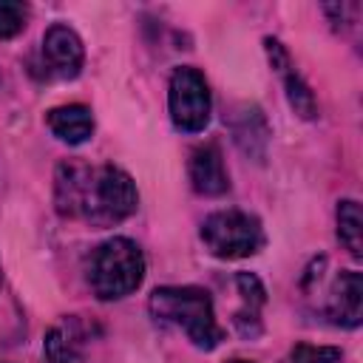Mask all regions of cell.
Returning a JSON list of instances; mask_svg holds the SVG:
<instances>
[{
  "label": "cell",
  "mask_w": 363,
  "mask_h": 363,
  "mask_svg": "<svg viewBox=\"0 0 363 363\" xmlns=\"http://www.w3.org/2000/svg\"><path fill=\"white\" fill-rule=\"evenodd\" d=\"M167 105H170V119L179 130L184 133L204 130L210 122V88L204 77L190 65L176 68L167 88Z\"/></svg>",
  "instance_id": "cell-5"
},
{
  "label": "cell",
  "mask_w": 363,
  "mask_h": 363,
  "mask_svg": "<svg viewBox=\"0 0 363 363\" xmlns=\"http://www.w3.org/2000/svg\"><path fill=\"white\" fill-rule=\"evenodd\" d=\"M264 43H267V54H269V62H272V68H278V71L284 74V71L289 68V57H286L284 45H281L278 40H272V37H267Z\"/></svg>",
  "instance_id": "cell-16"
},
{
  "label": "cell",
  "mask_w": 363,
  "mask_h": 363,
  "mask_svg": "<svg viewBox=\"0 0 363 363\" xmlns=\"http://www.w3.org/2000/svg\"><path fill=\"white\" fill-rule=\"evenodd\" d=\"M145 278V258L136 241L130 238H108L102 241L88 261V281L96 298L116 301L130 295Z\"/></svg>",
  "instance_id": "cell-3"
},
{
  "label": "cell",
  "mask_w": 363,
  "mask_h": 363,
  "mask_svg": "<svg viewBox=\"0 0 363 363\" xmlns=\"http://www.w3.org/2000/svg\"><path fill=\"white\" fill-rule=\"evenodd\" d=\"M147 306L156 320L179 326L199 349H216L224 337V329L213 312V301L199 286H159L150 292Z\"/></svg>",
  "instance_id": "cell-2"
},
{
  "label": "cell",
  "mask_w": 363,
  "mask_h": 363,
  "mask_svg": "<svg viewBox=\"0 0 363 363\" xmlns=\"http://www.w3.org/2000/svg\"><path fill=\"white\" fill-rule=\"evenodd\" d=\"M230 363H247V360H230Z\"/></svg>",
  "instance_id": "cell-17"
},
{
  "label": "cell",
  "mask_w": 363,
  "mask_h": 363,
  "mask_svg": "<svg viewBox=\"0 0 363 363\" xmlns=\"http://www.w3.org/2000/svg\"><path fill=\"white\" fill-rule=\"evenodd\" d=\"M28 17V9L14 0H0V40H9L23 31Z\"/></svg>",
  "instance_id": "cell-14"
},
{
  "label": "cell",
  "mask_w": 363,
  "mask_h": 363,
  "mask_svg": "<svg viewBox=\"0 0 363 363\" xmlns=\"http://www.w3.org/2000/svg\"><path fill=\"white\" fill-rule=\"evenodd\" d=\"M292 363H343V354L335 346H295Z\"/></svg>",
  "instance_id": "cell-15"
},
{
  "label": "cell",
  "mask_w": 363,
  "mask_h": 363,
  "mask_svg": "<svg viewBox=\"0 0 363 363\" xmlns=\"http://www.w3.org/2000/svg\"><path fill=\"white\" fill-rule=\"evenodd\" d=\"M79 346H82V332L74 318H65L45 337V354L51 363H71L74 357H79Z\"/></svg>",
  "instance_id": "cell-11"
},
{
  "label": "cell",
  "mask_w": 363,
  "mask_h": 363,
  "mask_svg": "<svg viewBox=\"0 0 363 363\" xmlns=\"http://www.w3.org/2000/svg\"><path fill=\"white\" fill-rule=\"evenodd\" d=\"M337 238L354 258L363 255V218H360V204L354 199L337 204Z\"/></svg>",
  "instance_id": "cell-12"
},
{
  "label": "cell",
  "mask_w": 363,
  "mask_h": 363,
  "mask_svg": "<svg viewBox=\"0 0 363 363\" xmlns=\"http://www.w3.org/2000/svg\"><path fill=\"white\" fill-rule=\"evenodd\" d=\"M43 57H45L48 68H51L57 77L71 79V77H77L79 68H82V57H85L82 40L77 37L74 28L57 23V26H51V28L45 31V37H43Z\"/></svg>",
  "instance_id": "cell-6"
},
{
  "label": "cell",
  "mask_w": 363,
  "mask_h": 363,
  "mask_svg": "<svg viewBox=\"0 0 363 363\" xmlns=\"http://www.w3.org/2000/svg\"><path fill=\"white\" fill-rule=\"evenodd\" d=\"M54 204L65 218H82L94 227H111L125 221L136 210L139 193L133 179L122 167H88L68 159L57 167L54 176Z\"/></svg>",
  "instance_id": "cell-1"
},
{
  "label": "cell",
  "mask_w": 363,
  "mask_h": 363,
  "mask_svg": "<svg viewBox=\"0 0 363 363\" xmlns=\"http://www.w3.org/2000/svg\"><path fill=\"white\" fill-rule=\"evenodd\" d=\"M326 315L340 323L354 329L363 318V278L354 269H346L335 278L329 298H326Z\"/></svg>",
  "instance_id": "cell-7"
},
{
  "label": "cell",
  "mask_w": 363,
  "mask_h": 363,
  "mask_svg": "<svg viewBox=\"0 0 363 363\" xmlns=\"http://www.w3.org/2000/svg\"><path fill=\"white\" fill-rule=\"evenodd\" d=\"M201 241L216 258H247L264 244L261 221L244 210H218L204 218Z\"/></svg>",
  "instance_id": "cell-4"
},
{
  "label": "cell",
  "mask_w": 363,
  "mask_h": 363,
  "mask_svg": "<svg viewBox=\"0 0 363 363\" xmlns=\"http://www.w3.org/2000/svg\"><path fill=\"white\" fill-rule=\"evenodd\" d=\"M233 133H235L238 147H241L247 156H252V159L261 162V156H264V150H267L269 130H267L264 113H261L255 105H241V111H238L235 119H233Z\"/></svg>",
  "instance_id": "cell-10"
},
{
  "label": "cell",
  "mask_w": 363,
  "mask_h": 363,
  "mask_svg": "<svg viewBox=\"0 0 363 363\" xmlns=\"http://www.w3.org/2000/svg\"><path fill=\"white\" fill-rule=\"evenodd\" d=\"M284 85H286V99H289L292 111L303 119H312L318 113V108H315V96H312L309 85L295 71H284Z\"/></svg>",
  "instance_id": "cell-13"
},
{
  "label": "cell",
  "mask_w": 363,
  "mask_h": 363,
  "mask_svg": "<svg viewBox=\"0 0 363 363\" xmlns=\"http://www.w3.org/2000/svg\"><path fill=\"white\" fill-rule=\"evenodd\" d=\"M190 184L196 193L201 196H221L227 193L230 187V179H227V170H224V162H221V153L216 145H201L190 153Z\"/></svg>",
  "instance_id": "cell-8"
},
{
  "label": "cell",
  "mask_w": 363,
  "mask_h": 363,
  "mask_svg": "<svg viewBox=\"0 0 363 363\" xmlns=\"http://www.w3.org/2000/svg\"><path fill=\"white\" fill-rule=\"evenodd\" d=\"M45 122H48V130L60 142H68V145H82L94 133V113L85 105H60V108H51L48 116H45Z\"/></svg>",
  "instance_id": "cell-9"
}]
</instances>
